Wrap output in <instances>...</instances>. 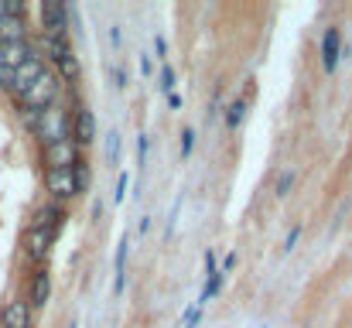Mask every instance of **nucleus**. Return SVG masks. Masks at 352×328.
<instances>
[{
	"mask_svg": "<svg viewBox=\"0 0 352 328\" xmlns=\"http://www.w3.org/2000/svg\"><path fill=\"white\" fill-rule=\"evenodd\" d=\"M236 267V253H230V256H226V263H223V270H219V274H223V277H226V274H230V270H233Z\"/></svg>",
	"mask_w": 352,
	"mask_h": 328,
	"instance_id": "obj_31",
	"label": "nucleus"
},
{
	"mask_svg": "<svg viewBox=\"0 0 352 328\" xmlns=\"http://www.w3.org/2000/svg\"><path fill=\"white\" fill-rule=\"evenodd\" d=\"M140 72H144V76H151V72H154V69H151V58H147V55H140Z\"/></svg>",
	"mask_w": 352,
	"mask_h": 328,
	"instance_id": "obj_33",
	"label": "nucleus"
},
{
	"mask_svg": "<svg viewBox=\"0 0 352 328\" xmlns=\"http://www.w3.org/2000/svg\"><path fill=\"white\" fill-rule=\"evenodd\" d=\"M38 52L28 45V41H17V45H0V65L7 69H21L28 58H34Z\"/></svg>",
	"mask_w": 352,
	"mask_h": 328,
	"instance_id": "obj_12",
	"label": "nucleus"
},
{
	"mask_svg": "<svg viewBox=\"0 0 352 328\" xmlns=\"http://www.w3.org/2000/svg\"><path fill=\"white\" fill-rule=\"evenodd\" d=\"M154 48H157V55L164 58V52H168V45H164V38H154Z\"/></svg>",
	"mask_w": 352,
	"mask_h": 328,
	"instance_id": "obj_34",
	"label": "nucleus"
},
{
	"mask_svg": "<svg viewBox=\"0 0 352 328\" xmlns=\"http://www.w3.org/2000/svg\"><path fill=\"white\" fill-rule=\"evenodd\" d=\"M126 250H130V243H126V236L120 239L117 246V260H113V294H123V270H126Z\"/></svg>",
	"mask_w": 352,
	"mask_h": 328,
	"instance_id": "obj_16",
	"label": "nucleus"
},
{
	"mask_svg": "<svg viewBox=\"0 0 352 328\" xmlns=\"http://www.w3.org/2000/svg\"><path fill=\"white\" fill-rule=\"evenodd\" d=\"M178 212H182V195L171 202V212H168V226H164V236H171L175 232V222H178Z\"/></svg>",
	"mask_w": 352,
	"mask_h": 328,
	"instance_id": "obj_23",
	"label": "nucleus"
},
{
	"mask_svg": "<svg viewBox=\"0 0 352 328\" xmlns=\"http://www.w3.org/2000/svg\"><path fill=\"white\" fill-rule=\"evenodd\" d=\"M294 178H298V175H294V168H284V171L277 175V185H274V195H277V199H284V195L291 192V185H294Z\"/></svg>",
	"mask_w": 352,
	"mask_h": 328,
	"instance_id": "obj_20",
	"label": "nucleus"
},
{
	"mask_svg": "<svg viewBox=\"0 0 352 328\" xmlns=\"http://www.w3.org/2000/svg\"><path fill=\"white\" fill-rule=\"evenodd\" d=\"M17 72V83H21V93H24V86H31L41 72H45V62H41V55H34V58H28L21 69H14Z\"/></svg>",
	"mask_w": 352,
	"mask_h": 328,
	"instance_id": "obj_15",
	"label": "nucleus"
},
{
	"mask_svg": "<svg viewBox=\"0 0 352 328\" xmlns=\"http://www.w3.org/2000/svg\"><path fill=\"white\" fill-rule=\"evenodd\" d=\"M41 34H69V7L65 3H41Z\"/></svg>",
	"mask_w": 352,
	"mask_h": 328,
	"instance_id": "obj_6",
	"label": "nucleus"
},
{
	"mask_svg": "<svg viewBox=\"0 0 352 328\" xmlns=\"http://www.w3.org/2000/svg\"><path fill=\"white\" fill-rule=\"evenodd\" d=\"M126 185H130V171H120L117 175V192H113V202H123V195H126Z\"/></svg>",
	"mask_w": 352,
	"mask_h": 328,
	"instance_id": "obj_24",
	"label": "nucleus"
},
{
	"mask_svg": "<svg viewBox=\"0 0 352 328\" xmlns=\"http://www.w3.org/2000/svg\"><path fill=\"white\" fill-rule=\"evenodd\" d=\"M147 144H151V137L147 133H137V164L144 168V161H147Z\"/></svg>",
	"mask_w": 352,
	"mask_h": 328,
	"instance_id": "obj_28",
	"label": "nucleus"
},
{
	"mask_svg": "<svg viewBox=\"0 0 352 328\" xmlns=\"http://www.w3.org/2000/svg\"><path fill=\"white\" fill-rule=\"evenodd\" d=\"M48 294H52V277L45 267H38L31 274V291H28V308H45L48 305Z\"/></svg>",
	"mask_w": 352,
	"mask_h": 328,
	"instance_id": "obj_11",
	"label": "nucleus"
},
{
	"mask_svg": "<svg viewBox=\"0 0 352 328\" xmlns=\"http://www.w3.org/2000/svg\"><path fill=\"white\" fill-rule=\"evenodd\" d=\"M31 226H41L45 232L58 236V232H62V226H65V209H62L58 202H45V206L34 212V222H31Z\"/></svg>",
	"mask_w": 352,
	"mask_h": 328,
	"instance_id": "obj_10",
	"label": "nucleus"
},
{
	"mask_svg": "<svg viewBox=\"0 0 352 328\" xmlns=\"http://www.w3.org/2000/svg\"><path fill=\"white\" fill-rule=\"evenodd\" d=\"M113 79H117V89H126V83H130V76L123 69H113Z\"/></svg>",
	"mask_w": 352,
	"mask_h": 328,
	"instance_id": "obj_30",
	"label": "nucleus"
},
{
	"mask_svg": "<svg viewBox=\"0 0 352 328\" xmlns=\"http://www.w3.org/2000/svg\"><path fill=\"white\" fill-rule=\"evenodd\" d=\"M298 236H301V226H294V229L287 232V239H284V253H291V250H294V243H298Z\"/></svg>",
	"mask_w": 352,
	"mask_h": 328,
	"instance_id": "obj_29",
	"label": "nucleus"
},
{
	"mask_svg": "<svg viewBox=\"0 0 352 328\" xmlns=\"http://www.w3.org/2000/svg\"><path fill=\"white\" fill-rule=\"evenodd\" d=\"M79 72H82L79 55H72V52H69V55L58 62V79H62V83H76V79H79Z\"/></svg>",
	"mask_w": 352,
	"mask_h": 328,
	"instance_id": "obj_17",
	"label": "nucleus"
},
{
	"mask_svg": "<svg viewBox=\"0 0 352 328\" xmlns=\"http://www.w3.org/2000/svg\"><path fill=\"white\" fill-rule=\"evenodd\" d=\"M41 52H45V55H41V62L48 58V62H55V65H58V62L72 52V48H69V34H41Z\"/></svg>",
	"mask_w": 352,
	"mask_h": 328,
	"instance_id": "obj_13",
	"label": "nucleus"
},
{
	"mask_svg": "<svg viewBox=\"0 0 352 328\" xmlns=\"http://www.w3.org/2000/svg\"><path fill=\"white\" fill-rule=\"evenodd\" d=\"M161 93H175V69L171 65L161 69Z\"/></svg>",
	"mask_w": 352,
	"mask_h": 328,
	"instance_id": "obj_25",
	"label": "nucleus"
},
{
	"mask_svg": "<svg viewBox=\"0 0 352 328\" xmlns=\"http://www.w3.org/2000/svg\"><path fill=\"white\" fill-rule=\"evenodd\" d=\"M45 164L48 168H72L76 161H79V144L72 140V137H65V140H55V144H48L45 147Z\"/></svg>",
	"mask_w": 352,
	"mask_h": 328,
	"instance_id": "obj_5",
	"label": "nucleus"
},
{
	"mask_svg": "<svg viewBox=\"0 0 352 328\" xmlns=\"http://www.w3.org/2000/svg\"><path fill=\"white\" fill-rule=\"evenodd\" d=\"M243 116H246V100H236V103H230V109H226V127H230V130H236V127L243 123Z\"/></svg>",
	"mask_w": 352,
	"mask_h": 328,
	"instance_id": "obj_21",
	"label": "nucleus"
},
{
	"mask_svg": "<svg viewBox=\"0 0 352 328\" xmlns=\"http://www.w3.org/2000/svg\"><path fill=\"white\" fill-rule=\"evenodd\" d=\"M31 133H34L45 147L55 144V140H65V137H72V113L62 107V103L41 109V113H38V123L31 127Z\"/></svg>",
	"mask_w": 352,
	"mask_h": 328,
	"instance_id": "obj_1",
	"label": "nucleus"
},
{
	"mask_svg": "<svg viewBox=\"0 0 352 328\" xmlns=\"http://www.w3.org/2000/svg\"><path fill=\"white\" fill-rule=\"evenodd\" d=\"M199 315H202V308H199V305H192V308L182 315V328H195L199 325Z\"/></svg>",
	"mask_w": 352,
	"mask_h": 328,
	"instance_id": "obj_26",
	"label": "nucleus"
},
{
	"mask_svg": "<svg viewBox=\"0 0 352 328\" xmlns=\"http://www.w3.org/2000/svg\"><path fill=\"white\" fill-rule=\"evenodd\" d=\"M168 107H171V109H182V96H178V93H168Z\"/></svg>",
	"mask_w": 352,
	"mask_h": 328,
	"instance_id": "obj_32",
	"label": "nucleus"
},
{
	"mask_svg": "<svg viewBox=\"0 0 352 328\" xmlns=\"http://www.w3.org/2000/svg\"><path fill=\"white\" fill-rule=\"evenodd\" d=\"M72 178H76V188H79V195H82V192H89L93 171H89V161H86V157H79V161L72 164Z\"/></svg>",
	"mask_w": 352,
	"mask_h": 328,
	"instance_id": "obj_18",
	"label": "nucleus"
},
{
	"mask_svg": "<svg viewBox=\"0 0 352 328\" xmlns=\"http://www.w3.org/2000/svg\"><path fill=\"white\" fill-rule=\"evenodd\" d=\"M24 21L17 17V14H7V17H0V45H17V41H24Z\"/></svg>",
	"mask_w": 352,
	"mask_h": 328,
	"instance_id": "obj_14",
	"label": "nucleus"
},
{
	"mask_svg": "<svg viewBox=\"0 0 352 328\" xmlns=\"http://www.w3.org/2000/svg\"><path fill=\"white\" fill-rule=\"evenodd\" d=\"M58 93H62V79L45 69L31 86H24V93L17 96V103H21V109H48L58 103Z\"/></svg>",
	"mask_w": 352,
	"mask_h": 328,
	"instance_id": "obj_2",
	"label": "nucleus"
},
{
	"mask_svg": "<svg viewBox=\"0 0 352 328\" xmlns=\"http://www.w3.org/2000/svg\"><path fill=\"white\" fill-rule=\"evenodd\" d=\"M69 328H79V325H76V322H72V325H69Z\"/></svg>",
	"mask_w": 352,
	"mask_h": 328,
	"instance_id": "obj_35",
	"label": "nucleus"
},
{
	"mask_svg": "<svg viewBox=\"0 0 352 328\" xmlns=\"http://www.w3.org/2000/svg\"><path fill=\"white\" fill-rule=\"evenodd\" d=\"M339 58H342V31L339 28H329L322 34V69L325 72H336Z\"/></svg>",
	"mask_w": 352,
	"mask_h": 328,
	"instance_id": "obj_9",
	"label": "nucleus"
},
{
	"mask_svg": "<svg viewBox=\"0 0 352 328\" xmlns=\"http://www.w3.org/2000/svg\"><path fill=\"white\" fill-rule=\"evenodd\" d=\"M0 89H3V93H10L14 100L21 96V83H17V72H14V69H7V65H0Z\"/></svg>",
	"mask_w": 352,
	"mask_h": 328,
	"instance_id": "obj_19",
	"label": "nucleus"
},
{
	"mask_svg": "<svg viewBox=\"0 0 352 328\" xmlns=\"http://www.w3.org/2000/svg\"><path fill=\"white\" fill-rule=\"evenodd\" d=\"M52 243H55V236L45 232L41 226H28L24 229V253H28L31 263H45L48 253H52Z\"/></svg>",
	"mask_w": 352,
	"mask_h": 328,
	"instance_id": "obj_4",
	"label": "nucleus"
},
{
	"mask_svg": "<svg viewBox=\"0 0 352 328\" xmlns=\"http://www.w3.org/2000/svg\"><path fill=\"white\" fill-rule=\"evenodd\" d=\"M0 328H31V308L24 298H14L0 308Z\"/></svg>",
	"mask_w": 352,
	"mask_h": 328,
	"instance_id": "obj_8",
	"label": "nucleus"
},
{
	"mask_svg": "<svg viewBox=\"0 0 352 328\" xmlns=\"http://www.w3.org/2000/svg\"><path fill=\"white\" fill-rule=\"evenodd\" d=\"M192 144H195V130H192V127H185V130H182V157H188V154H192Z\"/></svg>",
	"mask_w": 352,
	"mask_h": 328,
	"instance_id": "obj_27",
	"label": "nucleus"
},
{
	"mask_svg": "<svg viewBox=\"0 0 352 328\" xmlns=\"http://www.w3.org/2000/svg\"><path fill=\"white\" fill-rule=\"evenodd\" d=\"M72 140H76L79 147H86V144L96 140V116H93L89 107H79L72 113Z\"/></svg>",
	"mask_w": 352,
	"mask_h": 328,
	"instance_id": "obj_7",
	"label": "nucleus"
},
{
	"mask_svg": "<svg viewBox=\"0 0 352 328\" xmlns=\"http://www.w3.org/2000/svg\"><path fill=\"white\" fill-rule=\"evenodd\" d=\"M117 157H120V133L110 130L107 133V164H117Z\"/></svg>",
	"mask_w": 352,
	"mask_h": 328,
	"instance_id": "obj_22",
	"label": "nucleus"
},
{
	"mask_svg": "<svg viewBox=\"0 0 352 328\" xmlns=\"http://www.w3.org/2000/svg\"><path fill=\"white\" fill-rule=\"evenodd\" d=\"M45 188H48L52 202H58V206L79 195L76 178H72V168H45Z\"/></svg>",
	"mask_w": 352,
	"mask_h": 328,
	"instance_id": "obj_3",
	"label": "nucleus"
}]
</instances>
